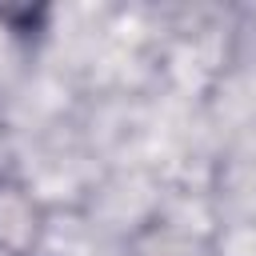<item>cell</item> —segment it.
<instances>
[{
    "instance_id": "6da1fadb",
    "label": "cell",
    "mask_w": 256,
    "mask_h": 256,
    "mask_svg": "<svg viewBox=\"0 0 256 256\" xmlns=\"http://www.w3.org/2000/svg\"><path fill=\"white\" fill-rule=\"evenodd\" d=\"M32 240V208L20 192H0V244L4 248H24Z\"/></svg>"
}]
</instances>
